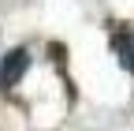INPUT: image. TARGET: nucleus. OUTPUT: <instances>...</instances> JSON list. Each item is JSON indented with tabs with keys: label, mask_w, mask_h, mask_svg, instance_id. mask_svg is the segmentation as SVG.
I'll use <instances>...</instances> for the list:
<instances>
[{
	"label": "nucleus",
	"mask_w": 134,
	"mask_h": 131,
	"mask_svg": "<svg viewBox=\"0 0 134 131\" xmlns=\"http://www.w3.org/2000/svg\"><path fill=\"white\" fill-rule=\"evenodd\" d=\"M30 68V53L26 49H11V53L4 56V64H0V86L11 90V86H19V79L26 75Z\"/></svg>",
	"instance_id": "1"
},
{
	"label": "nucleus",
	"mask_w": 134,
	"mask_h": 131,
	"mask_svg": "<svg viewBox=\"0 0 134 131\" xmlns=\"http://www.w3.org/2000/svg\"><path fill=\"white\" fill-rule=\"evenodd\" d=\"M112 49H115V56H119V64L134 75V38L127 34V30H115L112 34Z\"/></svg>",
	"instance_id": "2"
}]
</instances>
